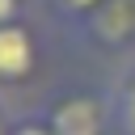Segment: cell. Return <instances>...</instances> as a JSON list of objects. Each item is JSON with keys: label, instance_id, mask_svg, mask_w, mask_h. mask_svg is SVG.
<instances>
[{"label": "cell", "instance_id": "4", "mask_svg": "<svg viewBox=\"0 0 135 135\" xmlns=\"http://www.w3.org/2000/svg\"><path fill=\"white\" fill-rule=\"evenodd\" d=\"M105 97H110V127L114 135H135V59H127L114 80L105 84Z\"/></svg>", "mask_w": 135, "mask_h": 135}, {"label": "cell", "instance_id": "8", "mask_svg": "<svg viewBox=\"0 0 135 135\" xmlns=\"http://www.w3.org/2000/svg\"><path fill=\"white\" fill-rule=\"evenodd\" d=\"M8 131H13V110L0 101V135H8Z\"/></svg>", "mask_w": 135, "mask_h": 135}, {"label": "cell", "instance_id": "2", "mask_svg": "<svg viewBox=\"0 0 135 135\" xmlns=\"http://www.w3.org/2000/svg\"><path fill=\"white\" fill-rule=\"evenodd\" d=\"M42 68V46H38V30L30 17L0 25V93L8 89H25Z\"/></svg>", "mask_w": 135, "mask_h": 135}, {"label": "cell", "instance_id": "5", "mask_svg": "<svg viewBox=\"0 0 135 135\" xmlns=\"http://www.w3.org/2000/svg\"><path fill=\"white\" fill-rule=\"evenodd\" d=\"M46 4V13H51V21L68 34V38H76L80 34V25L105 4V0H42Z\"/></svg>", "mask_w": 135, "mask_h": 135}, {"label": "cell", "instance_id": "6", "mask_svg": "<svg viewBox=\"0 0 135 135\" xmlns=\"http://www.w3.org/2000/svg\"><path fill=\"white\" fill-rule=\"evenodd\" d=\"M8 135H55V131H51V122L42 118V110H34V114L13 118V131H8Z\"/></svg>", "mask_w": 135, "mask_h": 135}, {"label": "cell", "instance_id": "1", "mask_svg": "<svg viewBox=\"0 0 135 135\" xmlns=\"http://www.w3.org/2000/svg\"><path fill=\"white\" fill-rule=\"evenodd\" d=\"M42 118L51 122L55 135H114L105 89L63 84L42 101Z\"/></svg>", "mask_w": 135, "mask_h": 135}, {"label": "cell", "instance_id": "3", "mask_svg": "<svg viewBox=\"0 0 135 135\" xmlns=\"http://www.w3.org/2000/svg\"><path fill=\"white\" fill-rule=\"evenodd\" d=\"M93 51H127L135 46V0H105L72 38Z\"/></svg>", "mask_w": 135, "mask_h": 135}, {"label": "cell", "instance_id": "7", "mask_svg": "<svg viewBox=\"0 0 135 135\" xmlns=\"http://www.w3.org/2000/svg\"><path fill=\"white\" fill-rule=\"evenodd\" d=\"M21 17H25V0H0V25L21 21Z\"/></svg>", "mask_w": 135, "mask_h": 135}]
</instances>
